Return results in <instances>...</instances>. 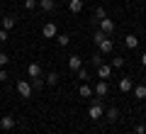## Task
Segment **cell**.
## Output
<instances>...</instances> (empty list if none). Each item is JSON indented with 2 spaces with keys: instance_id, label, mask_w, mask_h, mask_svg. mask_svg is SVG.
Masks as SVG:
<instances>
[{
  "instance_id": "33",
  "label": "cell",
  "mask_w": 146,
  "mask_h": 134,
  "mask_svg": "<svg viewBox=\"0 0 146 134\" xmlns=\"http://www.w3.org/2000/svg\"><path fill=\"white\" fill-rule=\"evenodd\" d=\"M144 124H146V122H144Z\"/></svg>"
},
{
  "instance_id": "30",
  "label": "cell",
  "mask_w": 146,
  "mask_h": 134,
  "mask_svg": "<svg viewBox=\"0 0 146 134\" xmlns=\"http://www.w3.org/2000/svg\"><path fill=\"white\" fill-rule=\"evenodd\" d=\"M7 41V29H0V44H5Z\"/></svg>"
},
{
  "instance_id": "26",
  "label": "cell",
  "mask_w": 146,
  "mask_h": 134,
  "mask_svg": "<svg viewBox=\"0 0 146 134\" xmlns=\"http://www.w3.org/2000/svg\"><path fill=\"white\" fill-rule=\"evenodd\" d=\"M39 5V0H25V10H34Z\"/></svg>"
},
{
  "instance_id": "21",
  "label": "cell",
  "mask_w": 146,
  "mask_h": 134,
  "mask_svg": "<svg viewBox=\"0 0 146 134\" xmlns=\"http://www.w3.org/2000/svg\"><path fill=\"white\" fill-rule=\"evenodd\" d=\"M56 41H58V47H68L71 37H68V34H56Z\"/></svg>"
},
{
  "instance_id": "27",
  "label": "cell",
  "mask_w": 146,
  "mask_h": 134,
  "mask_svg": "<svg viewBox=\"0 0 146 134\" xmlns=\"http://www.w3.org/2000/svg\"><path fill=\"white\" fill-rule=\"evenodd\" d=\"M7 63H10V56H7L5 51H0V68H3V66H7Z\"/></svg>"
},
{
  "instance_id": "19",
  "label": "cell",
  "mask_w": 146,
  "mask_h": 134,
  "mask_svg": "<svg viewBox=\"0 0 146 134\" xmlns=\"http://www.w3.org/2000/svg\"><path fill=\"white\" fill-rule=\"evenodd\" d=\"M44 85H46V83H44L42 76H39V78H32V90H42Z\"/></svg>"
},
{
  "instance_id": "13",
  "label": "cell",
  "mask_w": 146,
  "mask_h": 134,
  "mask_svg": "<svg viewBox=\"0 0 146 134\" xmlns=\"http://www.w3.org/2000/svg\"><path fill=\"white\" fill-rule=\"evenodd\" d=\"M68 10H71L73 15H78V12L83 10V0H68Z\"/></svg>"
},
{
  "instance_id": "7",
  "label": "cell",
  "mask_w": 146,
  "mask_h": 134,
  "mask_svg": "<svg viewBox=\"0 0 146 134\" xmlns=\"http://www.w3.org/2000/svg\"><path fill=\"white\" fill-rule=\"evenodd\" d=\"M110 76H112V66H107V63L98 66V78H100V81H107Z\"/></svg>"
},
{
  "instance_id": "6",
  "label": "cell",
  "mask_w": 146,
  "mask_h": 134,
  "mask_svg": "<svg viewBox=\"0 0 146 134\" xmlns=\"http://www.w3.org/2000/svg\"><path fill=\"white\" fill-rule=\"evenodd\" d=\"M68 68H71L73 73H76V71H80V68H83V59H80V56H76V54H73V56L68 59Z\"/></svg>"
},
{
  "instance_id": "25",
  "label": "cell",
  "mask_w": 146,
  "mask_h": 134,
  "mask_svg": "<svg viewBox=\"0 0 146 134\" xmlns=\"http://www.w3.org/2000/svg\"><path fill=\"white\" fill-rule=\"evenodd\" d=\"M122 66H124V59H122V56H115V59H112V68H122Z\"/></svg>"
},
{
  "instance_id": "5",
  "label": "cell",
  "mask_w": 146,
  "mask_h": 134,
  "mask_svg": "<svg viewBox=\"0 0 146 134\" xmlns=\"http://www.w3.org/2000/svg\"><path fill=\"white\" fill-rule=\"evenodd\" d=\"M98 47H100V51H102V54H112V49H115V41L110 39V37H105Z\"/></svg>"
},
{
  "instance_id": "31",
  "label": "cell",
  "mask_w": 146,
  "mask_h": 134,
  "mask_svg": "<svg viewBox=\"0 0 146 134\" xmlns=\"http://www.w3.org/2000/svg\"><path fill=\"white\" fill-rule=\"evenodd\" d=\"M7 81V71H5V68H0V83H5Z\"/></svg>"
},
{
  "instance_id": "22",
  "label": "cell",
  "mask_w": 146,
  "mask_h": 134,
  "mask_svg": "<svg viewBox=\"0 0 146 134\" xmlns=\"http://www.w3.org/2000/svg\"><path fill=\"white\" fill-rule=\"evenodd\" d=\"M105 37H110V34H105V32L100 29V32H95V34H93V41H95V44H100V41H102Z\"/></svg>"
},
{
  "instance_id": "1",
  "label": "cell",
  "mask_w": 146,
  "mask_h": 134,
  "mask_svg": "<svg viewBox=\"0 0 146 134\" xmlns=\"http://www.w3.org/2000/svg\"><path fill=\"white\" fill-rule=\"evenodd\" d=\"M17 93H20V98H32V83L29 81H17Z\"/></svg>"
},
{
  "instance_id": "28",
  "label": "cell",
  "mask_w": 146,
  "mask_h": 134,
  "mask_svg": "<svg viewBox=\"0 0 146 134\" xmlns=\"http://www.w3.org/2000/svg\"><path fill=\"white\" fill-rule=\"evenodd\" d=\"M93 66H95V68L102 66V56H100V54H95V56H93Z\"/></svg>"
},
{
  "instance_id": "20",
  "label": "cell",
  "mask_w": 146,
  "mask_h": 134,
  "mask_svg": "<svg viewBox=\"0 0 146 134\" xmlns=\"http://www.w3.org/2000/svg\"><path fill=\"white\" fill-rule=\"evenodd\" d=\"M3 29H15V17H3Z\"/></svg>"
},
{
  "instance_id": "16",
  "label": "cell",
  "mask_w": 146,
  "mask_h": 134,
  "mask_svg": "<svg viewBox=\"0 0 146 134\" xmlns=\"http://www.w3.org/2000/svg\"><path fill=\"white\" fill-rule=\"evenodd\" d=\"M134 98L136 100H144L146 98V85H134Z\"/></svg>"
},
{
  "instance_id": "10",
  "label": "cell",
  "mask_w": 146,
  "mask_h": 134,
  "mask_svg": "<svg viewBox=\"0 0 146 134\" xmlns=\"http://www.w3.org/2000/svg\"><path fill=\"white\" fill-rule=\"evenodd\" d=\"M124 47L127 49H136V47H139V37H136V34H127L124 37Z\"/></svg>"
},
{
  "instance_id": "17",
  "label": "cell",
  "mask_w": 146,
  "mask_h": 134,
  "mask_svg": "<svg viewBox=\"0 0 146 134\" xmlns=\"http://www.w3.org/2000/svg\"><path fill=\"white\" fill-rule=\"evenodd\" d=\"M78 93H80V98H93V88H90L88 83H83V85H80V90H78Z\"/></svg>"
},
{
  "instance_id": "23",
  "label": "cell",
  "mask_w": 146,
  "mask_h": 134,
  "mask_svg": "<svg viewBox=\"0 0 146 134\" xmlns=\"http://www.w3.org/2000/svg\"><path fill=\"white\" fill-rule=\"evenodd\" d=\"M105 17H107L105 7H95V20H105Z\"/></svg>"
},
{
  "instance_id": "2",
  "label": "cell",
  "mask_w": 146,
  "mask_h": 134,
  "mask_svg": "<svg viewBox=\"0 0 146 134\" xmlns=\"http://www.w3.org/2000/svg\"><path fill=\"white\" fill-rule=\"evenodd\" d=\"M102 115H105V110H102V105H100V103H93V105L88 107V117H90V119H100Z\"/></svg>"
},
{
  "instance_id": "15",
  "label": "cell",
  "mask_w": 146,
  "mask_h": 134,
  "mask_svg": "<svg viewBox=\"0 0 146 134\" xmlns=\"http://www.w3.org/2000/svg\"><path fill=\"white\" fill-rule=\"evenodd\" d=\"M44 83H46V85H56L58 83V73H46V76H44Z\"/></svg>"
},
{
  "instance_id": "9",
  "label": "cell",
  "mask_w": 146,
  "mask_h": 134,
  "mask_svg": "<svg viewBox=\"0 0 146 134\" xmlns=\"http://www.w3.org/2000/svg\"><path fill=\"white\" fill-rule=\"evenodd\" d=\"M100 29H102L105 34H112V32H115V22L105 17V20H100Z\"/></svg>"
},
{
  "instance_id": "8",
  "label": "cell",
  "mask_w": 146,
  "mask_h": 134,
  "mask_svg": "<svg viewBox=\"0 0 146 134\" xmlns=\"http://www.w3.org/2000/svg\"><path fill=\"white\" fill-rule=\"evenodd\" d=\"M0 127L3 129H15V117L12 115H3L0 117Z\"/></svg>"
},
{
  "instance_id": "29",
  "label": "cell",
  "mask_w": 146,
  "mask_h": 134,
  "mask_svg": "<svg viewBox=\"0 0 146 134\" xmlns=\"http://www.w3.org/2000/svg\"><path fill=\"white\" fill-rule=\"evenodd\" d=\"M134 134H146V124H136V127H134Z\"/></svg>"
},
{
  "instance_id": "14",
  "label": "cell",
  "mask_w": 146,
  "mask_h": 134,
  "mask_svg": "<svg viewBox=\"0 0 146 134\" xmlns=\"http://www.w3.org/2000/svg\"><path fill=\"white\" fill-rule=\"evenodd\" d=\"M39 7H42L44 12H51L54 7H56V0H39Z\"/></svg>"
},
{
  "instance_id": "18",
  "label": "cell",
  "mask_w": 146,
  "mask_h": 134,
  "mask_svg": "<svg viewBox=\"0 0 146 134\" xmlns=\"http://www.w3.org/2000/svg\"><path fill=\"white\" fill-rule=\"evenodd\" d=\"M105 115H107V119H110V122H117V119H119V110H117V107H110Z\"/></svg>"
},
{
  "instance_id": "4",
  "label": "cell",
  "mask_w": 146,
  "mask_h": 134,
  "mask_svg": "<svg viewBox=\"0 0 146 134\" xmlns=\"http://www.w3.org/2000/svg\"><path fill=\"white\" fill-rule=\"evenodd\" d=\"M93 93H95V95H98V98H105V95H107V93H110V85H107V81H100V83H98V85H95V88H93Z\"/></svg>"
},
{
  "instance_id": "24",
  "label": "cell",
  "mask_w": 146,
  "mask_h": 134,
  "mask_svg": "<svg viewBox=\"0 0 146 134\" xmlns=\"http://www.w3.org/2000/svg\"><path fill=\"white\" fill-rule=\"evenodd\" d=\"M76 73H78V81H88V78H90L88 68H80V71H76Z\"/></svg>"
},
{
  "instance_id": "11",
  "label": "cell",
  "mask_w": 146,
  "mask_h": 134,
  "mask_svg": "<svg viewBox=\"0 0 146 134\" xmlns=\"http://www.w3.org/2000/svg\"><path fill=\"white\" fill-rule=\"evenodd\" d=\"M27 73H29V78H39L42 76V66H39V63H29V66H27Z\"/></svg>"
},
{
  "instance_id": "3",
  "label": "cell",
  "mask_w": 146,
  "mask_h": 134,
  "mask_svg": "<svg viewBox=\"0 0 146 134\" xmlns=\"http://www.w3.org/2000/svg\"><path fill=\"white\" fill-rule=\"evenodd\" d=\"M42 34L46 37V39H56V34H58V29H56V25H54V22H46V25L42 27Z\"/></svg>"
},
{
  "instance_id": "12",
  "label": "cell",
  "mask_w": 146,
  "mask_h": 134,
  "mask_svg": "<svg viewBox=\"0 0 146 134\" xmlns=\"http://www.w3.org/2000/svg\"><path fill=\"white\" fill-rule=\"evenodd\" d=\"M119 90H122V93H131V90H134L131 78H122V81H119Z\"/></svg>"
},
{
  "instance_id": "32",
  "label": "cell",
  "mask_w": 146,
  "mask_h": 134,
  "mask_svg": "<svg viewBox=\"0 0 146 134\" xmlns=\"http://www.w3.org/2000/svg\"><path fill=\"white\" fill-rule=\"evenodd\" d=\"M141 63H144V66H146V51L141 54Z\"/></svg>"
}]
</instances>
